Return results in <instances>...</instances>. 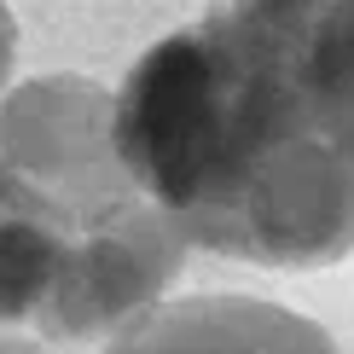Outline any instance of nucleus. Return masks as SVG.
<instances>
[{
  "label": "nucleus",
  "instance_id": "2",
  "mask_svg": "<svg viewBox=\"0 0 354 354\" xmlns=\"http://www.w3.org/2000/svg\"><path fill=\"white\" fill-rule=\"evenodd\" d=\"M180 244L116 151L58 180L0 157V326H35L53 343L122 331L180 273Z\"/></svg>",
  "mask_w": 354,
  "mask_h": 354
},
{
  "label": "nucleus",
  "instance_id": "5",
  "mask_svg": "<svg viewBox=\"0 0 354 354\" xmlns=\"http://www.w3.org/2000/svg\"><path fill=\"white\" fill-rule=\"evenodd\" d=\"M0 354H35L29 343H0Z\"/></svg>",
  "mask_w": 354,
  "mask_h": 354
},
{
  "label": "nucleus",
  "instance_id": "4",
  "mask_svg": "<svg viewBox=\"0 0 354 354\" xmlns=\"http://www.w3.org/2000/svg\"><path fill=\"white\" fill-rule=\"evenodd\" d=\"M6 70H12V12L0 6V82H6Z\"/></svg>",
  "mask_w": 354,
  "mask_h": 354
},
{
  "label": "nucleus",
  "instance_id": "1",
  "mask_svg": "<svg viewBox=\"0 0 354 354\" xmlns=\"http://www.w3.org/2000/svg\"><path fill=\"white\" fill-rule=\"evenodd\" d=\"M111 140L180 239L250 268L354 256V0L209 6L116 87Z\"/></svg>",
  "mask_w": 354,
  "mask_h": 354
},
{
  "label": "nucleus",
  "instance_id": "3",
  "mask_svg": "<svg viewBox=\"0 0 354 354\" xmlns=\"http://www.w3.org/2000/svg\"><path fill=\"white\" fill-rule=\"evenodd\" d=\"M105 354H343L326 326L256 297H174L145 308Z\"/></svg>",
  "mask_w": 354,
  "mask_h": 354
}]
</instances>
